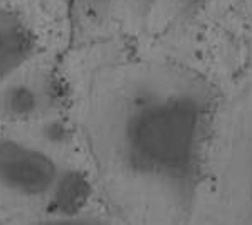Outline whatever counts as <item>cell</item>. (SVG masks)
Returning <instances> with one entry per match:
<instances>
[{"label":"cell","instance_id":"277c9868","mask_svg":"<svg viewBox=\"0 0 252 225\" xmlns=\"http://www.w3.org/2000/svg\"><path fill=\"white\" fill-rule=\"evenodd\" d=\"M64 97L63 83L54 74L42 72L24 79L15 76L0 86V116L12 123H37L58 114Z\"/></svg>","mask_w":252,"mask_h":225},{"label":"cell","instance_id":"6da1fadb","mask_svg":"<svg viewBox=\"0 0 252 225\" xmlns=\"http://www.w3.org/2000/svg\"><path fill=\"white\" fill-rule=\"evenodd\" d=\"M96 143L133 225H189L215 129V97L195 72L145 64L97 111Z\"/></svg>","mask_w":252,"mask_h":225},{"label":"cell","instance_id":"7a4b0ae2","mask_svg":"<svg viewBox=\"0 0 252 225\" xmlns=\"http://www.w3.org/2000/svg\"><path fill=\"white\" fill-rule=\"evenodd\" d=\"M215 143L189 225H252V97L235 106Z\"/></svg>","mask_w":252,"mask_h":225},{"label":"cell","instance_id":"3957f363","mask_svg":"<svg viewBox=\"0 0 252 225\" xmlns=\"http://www.w3.org/2000/svg\"><path fill=\"white\" fill-rule=\"evenodd\" d=\"M63 166L40 145L0 136V192L19 202H42Z\"/></svg>","mask_w":252,"mask_h":225},{"label":"cell","instance_id":"8fae6325","mask_svg":"<svg viewBox=\"0 0 252 225\" xmlns=\"http://www.w3.org/2000/svg\"><path fill=\"white\" fill-rule=\"evenodd\" d=\"M136 5V9L140 14H150L153 10V7H157V3L160 0H133Z\"/></svg>","mask_w":252,"mask_h":225},{"label":"cell","instance_id":"9c48e42d","mask_svg":"<svg viewBox=\"0 0 252 225\" xmlns=\"http://www.w3.org/2000/svg\"><path fill=\"white\" fill-rule=\"evenodd\" d=\"M69 2L84 9L89 14H104L111 9L115 0H69Z\"/></svg>","mask_w":252,"mask_h":225},{"label":"cell","instance_id":"30bf717a","mask_svg":"<svg viewBox=\"0 0 252 225\" xmlns=\"http://www.w3.org/2000/svg\"><path fill=\"white\" fill-rule=\"evenodd\" d=\"M177 2L184 10H193V9H200V7L207 5V3L212 2V0H177Z\"/></svg>","mask_w":252,"mask_h":225},{"label":"cell","instance_id":"5b68a950","mask_svg":"<svg viewBox=\"0 0 252 225\" xmlns=\"http://www.w3.org/2000/svg\"><path fill=\"white\" fill-rule=\"evenodd\" d=\"M35 35L19 12L0 3V86L19 74L35 54Z\"/></svg>","mask_w":252,"mask_h":225},{"label":"cell","instance_id":"ba28073f","mask_svg":"<svg viewBox=\"0 0 252 225\" xmlns=\"http://www.w3.org/2000/svg\"><path fill=\"white\" fill-rule=\"evenodd\" d=\"M19 225H111L106 219L94 214H83L78 217H51L40 215L39 219L29 220Z\"/></svg>","mask_w":252,"mask_h":225},{"label":"cell","instance_id":"8992f818","mask_svg":"<svg viewBox=\"0 0 252 225\" xmlns=\"http://www.w3.org/2000/svg\"><path fill=\"white\" fill-rule=\"evenodd\" d=\"M93 183L88 173L76 166H63L54 187L42 202V214L51 217H78L88 214Z\"/></svg>","mask_w":252,"mask_h":225},{"label":"cell","instance_id":"52a82bcc","mask_svg":"<svg viewBox=\"0 0 252 225\" xmlns=\"http://www.w3.org/2000/svg\"><path fill=\"white\" fill-rule=\"evenodd\" d=\"M35 125H37V136L40 140V146H44V148H47V146L61 148V146L69 145V141L72 138L71 126L59 114L42 118Z\"/></svg>","mask_w":252,"mask_h":225}]
</instances>
